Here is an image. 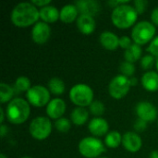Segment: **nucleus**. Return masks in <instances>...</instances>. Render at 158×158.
Masks as SVG:
<instances>
[{"instance_id": "obj_3", "label": "nucleus", "mask_w": 158, "mask_h": 158, "mask_svg": "<svg viewBox=\"0 0 158 158\" xmlns=\"http://www.w3.org/2000/svg\"><path fill=\"white\" fill-rule=\"evenodd\" d=\"M138 19V13L135 8L130 5H120L115 7L111 14L113 24L119 29L131 27Z\"/></svg>"}, {"instance_id": "obj_36", "label": "nucleus", "mask_w": 158, "mask_h": 158, "mask_svg": "<svg viewBox=\"0 0 158 158\" xmlns=\"http://www.w3.org/2000/svg\"><path fill=\"white\" fill-rule=\"evenodd\" d=\"M151 19L154 22V24L158 26V6L153 10V12L151 14Z\"/></svg>"}, {"instance_id": "obj_8", "label": "nucleus", "mask_w": 158, "mask_h": 158, "mask_svg": "<svg viewBox=\"0 0 158 158\" xmlns=\"http://www.w3.org/2000/svg\"><path fill=\"white\" fill-rule=\"evenodd\" d=\"M26 97L30 105L35 107H43L49 104L50 91L42 85L32 86L27 93Z\"/></svg>"}, {"instance_id": "obj_27", "label": "nucleus", "mask_w": 158, "mask_h": 158, "mask_svg": "<svg viewBox=\"0 0 158 158\" xmlns=\"http://www.w3.org/2000/svg\"><path fill=\"white\" fill-rule=\"evenodd\" d=\"M89 109H90V112H91L93 115L99 117V116H102V115L105 113V109H106V108H105L104 104H103L101 101L96 100V101H94V102L90 105Z\"/></svg>"}, {"instance_id": "obj_28", "label": "nucleus", "mask_w": 158, "mask_h": 158, "mask_svg": "<svg viewBox=\"0 0 158 158\" xmlns=\"http://www.w3.org/2000/svg\"><path fill=\"white\" fill-rule=\"evenodd\" d=\"M55 127H56V129L58 131L65 133V132H67V131H69V129L71 127V124H70V121L68 118H60L59 119L56 120Z\"/></svg>"}, {"instance_id": "obj_31", "label": "nucleus", "mask_w": 158, "mask_h": 158, "mask_svg": "<svg viewBox=\"0 0 158 158\" xmlns=\"http://www.w3.org/2000/svg\"><path fill=\"white\" fill-rule=\"evenodd\" d=\"M147 51L150 52L152 56L158 57V36L152 40V42L150 43L147 48Z\"/></svg>"}, {"instance_id": "obj_39", "label": "nucleus", "mask_w": 158, "mask_h": 158, "mask_svg": "<svg viewBox=\"0 0 158 158\" xmlns=\"http://www.w3.org/2000/svg\"><path fill=\"white\" fill-rule=\"evenodd\" d=\"M130 81H131V85L132 86H134V85H136L137 84V81H138V80L136 79V78H130Z\"/></svg>"}, {"instance_id": "obj_20", "label": "nucleus", "mask_w": 158, "mask_h": 158, "mask_svg": "<svg viewBox=\"0 0 158 158\" xmlns=\"http://www.w3.org/2000/svg\"><path fill=\"white\" fill-rule=\"evenodd\" d=\"M79 10L74 5H66L60 10V19L64 23H72L78 17Z\"/></svg>"}, {"instance_id": "obj_11", "label": "nucleus", "mask_w": 158, "mask_h": 158, "mask_svg": "<svg viewBox=\"0 0 158 158\" xmlns=\"http://www.w3.org/2000/svg\"><path fill=\"white\" fill-rule=\"evenodd\" d=\"M136 114L139 118L146 122H152L157 118V109L149 102H140L136 106Z\"/></svg>"}, {"instance_id": "obj_2", "label": "nucleus", "mask_w": 158, "mask_h": 158, "mask_svg": "<svg viewBox=\"0 0 158 158\" xmlns=\"http://www.w3.org/2000/svg\"><path fill=\"white\" fill-rule=\"evenodd\" d=\"M31 107L28 101L17 97L12 99L6 108V115L12 124L24 123L30 117Z\"/></svg>"}, {"instance_id": "obj_10", "label": "nucleus", "mask_w": 158, "mask_h": 158, "mask_svg": "<svg viewBox=\"0 0 158 158\" xmlns=\"http://www.w3.org/2000/svg\"><path fill=\"white\" fill-rule=\"evenodd\" d=\"M51 35V29L49 25L44 21H38L34 24L31 30V37L34 43L37 44H43L46 43Z\"/></svg>"}, {"instance_id": "obj_18", "label": "nucleus", "mask_w": 158, "mask_h": 158, "mask_svg": "<svg viewBox=\"0 0 158 158\" xmlns=\"http://www.w3.org/2000/svg\"><path fill=\"white\" fill-rule=\"evenodd\" d=\"M100 43L107 50H115L119 45L118 37L111 31H104L100 35Z\"/></svg>"}, {"instance_id": "obj_35", "label": "nucleus", "mask_w": 158, "mask_h": 158, "mask_svg": "<svg viewBox=\"0 0 158 158\" xmlns=\"http://www.w3.org/2000/svg\"><path fill=\"white\" fill-rule=\"evenodd\" d=\"M35 6H42V7H44V6H48L50 3H51V1L50 0H43V1H36V0H33L32 2H31Z\"/></svg>"}, {"instance_id": "obj_6", "label": "nucleus", "mask_w": 158, "mask_h": 158, "mask_svg": "<svg viewBox=\"0 0 158 158\" xmlns=\"http://www.w3.org/2000/svg\"><path fill=\"white\" fill-rule=\"evenodd\" d=\"M156 34V27L146 20L138 22L131 31V37L135 44L143 45L150 42Z\"/></svg>"}, {"instance_id": "obj_17", "label": "nucleus", "mask_w": 158, "mask_h": 158, "mask_svg": "<svg viewBox=\"0 0 158 158\" xmlns=\"http://www.w3.org/2000/svg\"><path fill=\"white\" fill-rule=\"evenodd\" d=\"M40 18L45 23H54L60 18V12L54 6H46L40 9Z\"/></svg>"}, {"instance_id": "obj_33", "label": "nucleus", "mask_w": 158, "mask_h": 158, "mask_svg": "<svg viewBox=\"0 0 158 158\" xmlns=\"http://www.w3.org/2000/svg\"><path fill=\"white\" fill-rule=\"evenodd\" d=\"M131 39L128 36H122L121 38H119V46L125 50H127L129 47H131Z\"/></svg>"}, {"instance_id": "obj_26", "label": "nucleus", "mask_w": 158, "mask_h": 158, "mask_svg": "<svg viewBox=\"0 0 158 158\" xmlns=\"http://www.w3.org/2000/svg\"><path fill=\"white\" fill-rule=\"evenodd\" d=\"M15 88L19 92H28L31 86V81L27 77H19L15 81Z\"/></svg>"}, {"instance_id": "obj_13", "label": "nucleus", "mask_w": 158, "mask_h": 158, "mask_svg": "<svg viewBox=\"0 0 158 158\" xmlns=\"http://www.w3.org/2000/svg\"><path fill=\"white\" fill-rule=\"evenodd\" d=\"M66 103L60 98L52 99L46 106V114L52 119H59L66 111Z\"/></svg>"}, {"instance_id": "obj_4", "label": "nucleus", "mask_w": 158, "mask_h": 158, "mask_svg": "<svg viewBox=\"0 0 158 158\" xmlns=\"http://www.w3.org/2000/svg\"><path fill=\"white\" fill-rule=\"evenodd\" d=\"M69 98L78 107L90 106L94 102V92L92 88L86 84H76L69 91Z\"/></svg>"}, {"instance_id": "obj_34", "label": "nucleus", "mask_w": 158, "mask_h": 158, "mask_svg": "<svg viewBox=\"0 0 158 158\" xmlns=\"http://www.w3.org/2000/svg\"><path fill=\"white\" fill-rule=\"evenodd\" d=\"M146 128H147V122H146V121H144V120H143V119H141V118H138V119L136 120V122H135V124H134V129H135L137 131L142 132V131H145Z\"/></svg>"}, {"instance_id": "obj_24", "label": "nucleus", "mask_w": 158, "mask_h": 158, "mask_svg": "<svg viewBox=\"0 0 158 158\" xmlns=\"http://www.w3.org/2000/svg\"><path fill=\"white\" fill-rule=\"evenodd\" d=\"M48 89L50 93L56 95H60L65 92V83L59 78H53L48 82Z\"/></svg>"}, {"instance_id": "obj_29", "label": "nucleus", "mask_w": 158, "mask_h": 158, "mask_svg": "<svg viewBox=\"0 0 158 158\" xmlns=\"http://www.w3.org/2000/svg\"><path fill=\"white\" fill-rule=\"evenodd\" d=\"M120 71H121L122 75H124L128 78L131 77L135 72V66L133 65V63L124 61L120 65Z\"/></svg>"}, {"instance_id": "obj_14", "label": "nucleus", "mask_w": 158, "mask_h": 158, "mask_svg": "<svg viewBox=\"0 0 158 158\" xmlns=\"http://www.w3.org/2000/svg\"><path fill=\"white\" fill-rule=\"evenodd\" d=\"M76 6L81 15L95 16L100 11V4L94 0H80L76 3Z\"/></svg>"}, {"instance_id": "obj_23", "label": "nucleus", "mask_w": 158, "mask_h": 158, "mask_svg": "<svg viewBox=\"0 0 158 158\" xmlns=\"http://www.w3.org/2000/svg\"><path fill=\"white\" fill-rule=\"evenodd\" d=\"M105 143L109 148H117L120 145V143H122V136L118 131H110L105 138Z\"/></svg>"}, {"instance_id": "obj_12", "label": "nucleus", "mask_w": 158, "mask_h": 158, "mask_svg": "<svg viewBox=\"0 0 158 158\" xmlns=\"http://www.w3.org/2000/svg\"><path fill=\"white\" fill-rule=\"evenodd\" d=\"M122 145L127 151L136 153L141 150L143 146V140L137 133L128 131L122 136Z\"/></svg>"}, {"instance_id": "obj_21", "label": "nucleus", "mask_w": 158, "mask_h": 158, "mask_svg": "<svg viewBox=\"0 0 158 158\" xmlns=\"http://www.w3.org/2000/svg\"><path fill=\"white\" fill-rule=\"evenodd\" d=\"M89 118V112L84 107H76L70 114L71 121L76 126H81L86 123Z\"/></svg>"}, {"instance_id": "obj_30", "label": "nucleus", "mask_w": 158, "mask_h": 158, "mask_svg": "<svg viewBox=\"0 0 158 158\" xmlns=\"http://www.w3.org/2000/svg\"><path fill=\"white\" fill-rule=\"evenodd\" d=\"M154 64H155V56L152 55H146L141 60V66L144 69H151L154 66Z\"/></svg>"}, {"instance_id": "obj_37", "label": "nucleus", "mask_w": 158, "mask_h": 158, "mask_svg": "<svg viewBox=\"0 0 158 158\" xmlns=\"http://www.w3.org/2000/svg\"><path fill=\"white\" fill-rule=\"evenodd\" d=\"M7 131H8V129L6 125L2 124L1 127H0V135L2 138H4L6 134H7Z\"/></svg>"}, {"instance_id": "obj_25", "label": "nucleus", "mask_w": 158, "mask_h": 158, "mask_svg": "<svg viewBox=\"0 0 158 158\" xmlns=\"http://www.w3.org/2000/svg\"><path fill=\"white\" fill-rule=\"evenodd\" d=\"M14 93L15 91L13 87L5 82L0 83V101L2 104L11 100L12 97L14 96Z\"/></svg>"}, {"instance_id": "obj_22", "label": "nucleus", "mask_w": 158, "mask_h": 158, "mask_svg": "<svg viewBox=\"0 0 158 158\" xmlns=\"http://www.w3.org/2000/svg\"><path fill=\"white\" fill-rule=\"evenodd\" d=\"M142 53H143V50L141 48V45H139L137 44H132L131 45V47H129L125 51L124 57H125L126 61H128L130 63H134L138 59L141 58Z\"/></svg>"}, {"instance_id": "obj_1", "label": "nucleus", "mask_w": 158, "mask_h": 158, "mask_svg": "<svg viewBox=\"0 0 158 158\" xmlns=\"http://www.w3.org/2000/svg\"><path fill=\"white\" fill-rule=\"evenodd\" d=\"M11 21L18 27H28L36 24L40 18V11L32 3L18 4L11 12Z\"/></svg>"}, {"instance_id": "obj_44", "label": "nucleus", "mask_w": 158, "mask_h": 158, "mask_svg": "<svg viewBox=\"0 0 158 158\" xmlns=\"http://www.w3.org/2000/svg\"><path fill=\"white\" fill-rule=\"evenodd\" d=\"M99 158H107V157H99Z\"/></svg>"}, {"instance_id": "obj_43", "label": "nucleus", "mask_w": 158, "mask_h": 158, "mask_svg": "<svg viewBox=\"0 0 158 158\" xmlns=\"http://www.w3.org/2000/svg\"><path fill=\"white\" fill-rule=\"evenodd\" d=\"M21 158H31L30 156H23V157H21Z\"/></svg>"}, {"instance_id": "obj_5", "label": "nucleus", "mask_w": 158, "mask_h": 158, "mask_svg": "<svg viewBox=\"0 0 158 158\" xmlns=\"http://www.w3.org/2000/svg\"><path fill=\"white\" fill-rule=\"evenodd\" d=\"M80 154L86 158H97L106 152L104 143L95 137L83 138L79 143Z\"/></svg>"}, {"instance_id": "obj_7", "label": "nucleus", "mask_w": 158, "mask_h": 158, "mask_svg": "<svg viewBox=\"0 0 158 158\" xmlns=\"http://www.w3.org/2000/svg\"><path fill=\"white\" fill-rule=\"evenodd\" d=\"M31 135L38 140L42 141L46 139L52 131V123L49 118L44 117H37L33 118L29 128Z\"/></svg>"}, {"instance_id": "obj_19", "label": "nucleus", "mask_w": 158, "mask_h": 158, "mask_svg": "<svg viewBox=\"0 0 158 158\" xmlns=\"http://www.w3.org/2000/svg\"><path fill=\"white\" fill-rule=\"evenodd\" d=\"M142 84L148 92H156L158 90V73L148 71L142 77Z\"/></svg>"}, {"instance_id": "obj_40", "label": "nucleus", "mask_w": 158, "mask_h": 158, "mask_svg": "<svg viewBox=\"0 0 158 158\" xmlns=\"http://www.w3.org/2000/svg\"><path fill=\"white\" fill-rule=\"evenodd\" d=\"M150 158H158V151H153L150 154Z\"/></svg>"}, {"instance_id": "obj_32", "label": "nucleus", "mask_w": 158, "mask_h": 158, "mask_svg": "<svg viewBox=\"0 0 158 158\" xmlns=\"http://www.w3.org/2000/svg\"><path fill=\"white\" fill-rule=\"evenodd\" d=\"M147 5H148V2L145 1V0H136V1H134V8L137 11L138 14L143 13Z\"/></svg>"}, {"instance_id": "obj_41", "label": "nucleus", "mask_w": 158, "mask_h": 158, "mask_svg": "<svg viewBox=\"0 0 158 158\" xmlns=\"http://www.w3.org/2000/svg\"><path fill=\"white\" fill-rule=\"evenodd\" d=\"M0 158H7V157H6L4 154H1V155H0Z\"/></svg>"}, {"instance_id": "obj_16", "label": "nucleus", "mask_w": 158, "mask_h": 158, "mask_svg": "<svg viewBox=\"0 0 158 158\" xmlns=\"http://www.w3.org/2000/svg\"><path fill=\"white\" fill-rule=\"evenodd\" d=\"M95 19L92 16L80 15L77 19V27L83 34H91L95 30Z\"/></svg>"}, {"instance_id": "obj_9", "label": "nucleus", "mask_w": 158, "mask_h": 158, "mask_svg": "<svg viewBox=\"0 0 158 158\" xmlns=\"http://www.w3.org/2000/svg\"><path fill=\"white\" fill-rule=\"evenodd\" d=\"M130 78L124 75L116 76L108 85V93L115 99H121L126 96L131 88Z\"/></svg>"}, {"instance_id": "obj_42", "label": "nucleus", "mask_w": 158, "mask_h": 158, "mask_svg": "<svg viewBox=\"0 0 158 158\" xmlns=\"http://www.w3.org/2000/svg\"><path fill=\"white\" fill-rule=\"evenodd\" d=\"M156 69H157V71H158V59L156 60Z\"/></svg>"}, {"instance_id": "obj_38", "label": "nucleus", "mask_w": 158, "mask_h": 158, "mask_svg": "<svg viewBox=\"0 0 158 158\" xmlns=\"http://www.w3.org/2000/svg\"><path fill=\"white\" fill-rule=\"evenodd\" d=\"M0 115H1V117H0V123H1V124H3L4 119H5V114H4V110H3V108H0Z\"/></svg>"}, {"instance_id": "obj_15", "label": "nucleus", "mask_w": 158, "mask_h": 158, "mask_svg": "<svg viewBox=\"0 0 158 158\" xmlns=\"http://www.w3.org/2000/svg\"><path fill=\"white\" fill-rule=\"evenodd\" d=\"M88 129L93 135L101 137V136L106 135L108 132L109 126L106 119L102 118H93L89 122Z\"/></svg>"}, {"instance_id": "obj_45", "label": "nucleus", "mask_w": 158, "mask_h": 158, "mask_svg": "<svg viewBox=\"0 0 158 158\" xmlns=\"http://www.w3.org/2000/svg\"><path fill=\"white\" fill-rule=\"evenodd\" d=\"M157 124H158V121H157Z\"/></svg>"}]
</instances>
